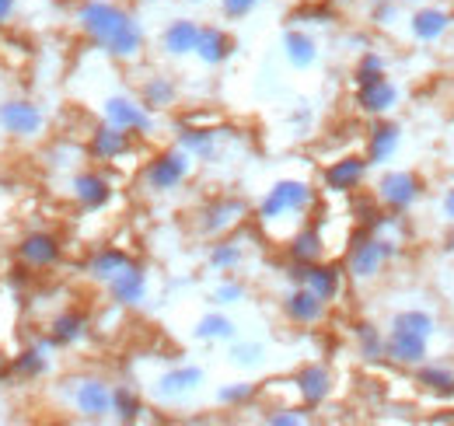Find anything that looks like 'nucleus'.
<instances>
[{
	"label": "nucleus",
	"instance_id": "obj_36",
	"mask_svg": "<svg viewBox=\"0 0 454 426\" xmlns=\"http://www.w3.org/2000/svg\"><path fill=\"white\" fill-rule=\"evenodd\" d=\"M238 259H241V248H238V245H231V241H224V245H217V248L210 252V263H214L217 269L238 266Z\"/></svg>",
	"mask_w": 454,
	"mask_h": 426
},
{
	"label": "nucleus",
	"instance_id": "obj_16",
	"mask_svg": "<svg viewBox=\"0 0 454 426\" xmlns=\"http://www.w3.org/2000/svg\"><path fill=\"white\" fill-rule=\"evenodd\" d=\"M398 91L392 81H374V84H364L360 88V108L364 112H374V115H381V112H388V108L395 106Z\"/></svg>",
	"mask_w": 454,
	"mask_h": 426
},
{
	"label": "nucleus",
	"instance_id": "obj_12",
	"mask_svg": "<svg viewBox=\"0 0 454 426\" xmlns=\"http://www.w3.org/2000/svg\"><path fill=\"white\" fill-rule=\"evenodd\" d=\"M109 283H113V297L119 301V304H140V301H144L147 280H144V272L133 266V263L122 269L119 276H113Z\"/></svg>",
	"mask_w": 454,
	"mask_h": 426
},
{
	"label": "nucleus",
	"instance_id": "obj_31",
	"mask_svg": "<svg viewBox=\"0 0 454 426\" xmlns=\"http://www.w3.org/2000/svg\"><path fill=\"white\" fill-rule=\"evenodd\" d=\"M113 409L122 423H133V420L140 416V398H137L129 388H119V391L113 395Z\"/></svg>",
	"mask_w": 454,
	"mask_h": 426
},
{
	"label": "nucleus",
	"instance_id": "obj_32",
	"mask_svg": "<svg viewBox=\"0 0 454 426\" xmlns=\"http://www.w3.org/2000/svg\"><path fill=\"white\" fill-rule=\"evenodd\" d=\"M144 102H147L151 108L171 106V102H175V88H171V81H165V77H154V81L144 88Z\"/></svg>",
	"mask_w": 454,
	"mask_h": 426
},
{
	"label": "nucleus",
	"instance_id": "obj_17",
	"mask_svg": "<svg viewBox=\"0 0 454 426\" xmlns=\"http://www.w3.org/2000/svg\"><path fill=\"white\" fill-rule=\"evenodd\" d=\"M234 50L231 36L221 32V28H200V43H196V53L203 56L207 63H224Z\"/></svg>",
	"mask_w": 454,
	"mask_h": 426
},
{
	"label": "nucleus",
	"instance_id": "obj_39",
	"mask_svg": "<svg viewBox=\"0 0 454 426\" xmlns=\"http://www.w3.org/2000/svg\"><path fill=\"white\" fill-rule=\"evenodd\" d=\"M252 384H234V388H224L221 391V402H245V398H252Z\"/></svg>",
	"mask_w": 454,
	"mask_h": 426
},
{
	"label": "nucleus",
	"instance_id": "obj_25",
	"mask_svg": "<svg viewBox=\"0 0 454 426\" xmlns=\"http://www.w3.org/2000/svg\"><path fill=\"white\" fill-rule=\"evenodd\" d=\"M290 256H294V263H315V259L322 256V238H318V231H315V227L301 231V234L294 238V245H290Z\"/></svg>",
	"mask_w": 454,
	"mask_h": 426
},
{
	"label": "nucleus",
	"instance_id": "obj_8",
	"mask_svg": "<svg viewBox=\"0 0 454 426\" xmlns=\"http://www.w3.org/2000/svg\"><path fill=\"white\" fill-rule=\"evenodd\" d=\"M286 315L294 321H301V325H308V321H318L325 315V301L311 290V287H297L290 297H286Z\"/></svg>",
	"mask_w": 454,
	"mask_h": 426
},
{
	"label": "nucleus",
	"instance_id": "obj_18",
	"mask_svg": "<svg viewBox=\"0 0 454 426\" xmlns=\"http://www.w3.org/2000/svg\"><path fill=\"white\" fill-rule=\"evenodd\" d=\"M74 189H77V200L88 207V210H98V207H106L109 203V182L102 178V175H81L77 182H74Z\"/></svg>",
	"mask_w": 454,
	"mask_h": 426
},
{
	"label": "nucleus",
	"instance_id": "obj_14",
	"mask_svg": "<svg viewBox=\"0 0 454 426\" xmlns=\"http://www.w3.org/2000/svg\"><path fill=\"white\" fill-rule=\"evenodd\" d=\"M398 147V126L395 122H374L371 130V147H367V164H385Z\"/></svg>",
	"mask_w": 454,
	"mask_h": 426
},
{
	"label": "nucleus",
	"instance_id": "obj_9",
	"mask_svg": "<svg viewBox=\"0 0 454 426\" xmlns=\"http://www.w3.org/2000/svg\"><path fill=\"white\" fill-rule=\"evenodd\" d=\"M0 122H4L11 133L28 137V133H35V130L43 126V115H39V108L28 106V102H7V106L0 108Z\"/></svg>",
	"mask_w": 454,
	"mask_h": 426
},
{
	"label": "nucleus",
	"instance_id": "obj_33",
	"mask_svg": "<svg viewBox=\"0 0 454 426\" xmlns=\"http://www.w3.org/2000/svg\"><path fill=\"white\" fill-rule=\"evenodd\" d=\"M374 81H385V59L381 56H364L360 67H356V84H374Z\"/></svg>",
	"mask_w": 454,
	"mask_h": 426
},
{
	"label": "nucleus",
	"instance_id": "obj_10",
	"mask_svg": "<svg viewBox=\"0 0 454 426\" xmlns=\"http://www.w3.org/2000/svg\"><path fill=\"white\" fill-rule=\"evenodd\" d=\"M364 171H367L364 158H342L325 171V185L336 189V193H349V189H356L364 182Z\"/></svg>",
	"mask_w": 454,
	"mask_h": 426
},
{
	"label": "nucleus",
	"instance_id": "obj_6",
	"mask_svg": "<svg viewBox=\"0 0 454 426\" xmlns=\"http://www.w3.org/2000/svg\"><path fill=\"white\" fill-rule=\"evenodd\" d=\"M185 171H189V158L185 154H161L158 161H151V168H147V182L154 185V189H175L182 178H185Z\"/></svg>",
	"mask_w": 454,
	"mask_h": 426
},
{
	"label": "nucleus",
	"instance_id": "obj_23",
	"mask_svg": "<svg viewBox=\"0 0 454 426\" xmlns=\"http://www.w3.org/2000/svg\"><path fill=\"white\" fill-rule=\"evenodd\" d=\"M423 388L437 391V395H454V371L444 367V364H427L419 367V377H416Z\"/></svg>",
	"mask_w": 454,
	"mask_h": 426
},
{
	"label": "nucleus",
	"instance_id": "obj_45",
	"mask_svg": "<svg viewBox=\"0 0 454 426\" xmlns=\"http://www.w3.org/2000/svg\"><path fill=\"white\" fill-rule=\"evenodd\" d=\"M11 4H14V0H0V21L7 18V11H11Z\"/></svg>",
	"mask_w": 454,
	"mask_h": 426
},
{
	"label": "nucleus",
	"instance_id": "obj_37",
	"mask_svg": "<svg viewBox=\"0 0 454 426\" xmlns=\"http://www.w3.org/2000/svg\"><path fill=\"white\" fill-rule=\"evenodd\" d=\"M182 144H185L189 151H196V154H210V133L192 130V133H185V137H182Z\"/></svg>",
	"mask_w": 454,
	"mask_h": 426
},
{
	"label": "nucleus",
	"instance_id": "obj_46",
	"mask_svg": "<svg viewBox=\"0 0 454 426\" xmlns=\"http://www.w3.org/2000/svg\"><path fill=\"white\" fill-rule=\"evenodd\" d=\"M398 4H423V0H398Z\"/></svg>",
	"mask_w": 454,
	"mask_h": 426
},
{
	"label": "nucleus",
	"instance_id": "obj_20",
	"mask_svg": "<svg viewBox=\"0 0 454 426\" xmlns=\"http://www.w3.org/2000/svg\"><path fill=\"white\" fill-rule=\"evenodd\" d=\"M126 147H129V137H126V130H119V126H106V130H98V133H95V140H91V151L106 161L119 158Z\"/></svg>",
	"mask_w": 454,
	"mask_h": 426
},
{
	"label": "nucleus",
	"instance_id": "obj_24",
	"mask_svg": "<svg viewBox=\"0 0 454 426\" xmlns=\"http://www.w3.org/2000/svg\"><path fill=\"white\" fill-rule=\"evenodd\" d=\"M284 46L294 67H311V63H315V43H311V36H304V32H286Z\"/></svg>",
	"mask_w": 454,
	"mask_h": 426
},
{
	"label": "nucleus",
	"instance_id": "obj_42",
	"mask_svg": "<svg viewBox=\"0 0 454 426\" xmlns=\"http://www.w3.org/2000/svg\"><path fill=\"white\" fill-rule=\"evenodd\" d=\"M46 364L39 360V353H25V360H21V371H28V374H35V371H43Z\"/></svg>",
	"mask_w": 454,
	"mask_h": 426
},
{
	"label": "nucleus",
	"instance_id": "obj_34",
	"mask_svg": "<svg viewBox=\"0 0 454 426\" xmlns=\"http://www.w3.org/2000/svg\"><path fill=\"white\" fill-rule=\"evenodd\" d=\"M203 339H217V335H231L234 332V325L224 319V315H207V319L200 321V328H196Z\"/></svg>",
	"mask_w": 454,
	"mask_h": 426
},
{
	"label": "nucleus",
	"instance_id": "obj_1",
	"mask_svg": "<svg viewBox=\"0 0 454 426\" xmlns=\"http://www.w3.org/2000/svg\"><path fill=\"white\" fill-rule=\"evenodd\" d=\"M81 21H84V28L91 32V39H95L98 46H106L113 56H137L140 43H144L140 25H137L126 11L113 7V4H102V0L84 4V7H81Z\"/></svg>",
	"mask_w": 454,
	"mask_h": 426
},
{
	"label": "nucleus",
	"instance_id": "obj_11",
	"mask_svg": "<svg viewBox=\"0 0 454 426\" xmlns=\"http://www.w3.org/2000/svg\"><path fill=\"white\" fill-rule=\"evenodd\" d=\"M448 25H451V14L441 11V7H419V11L412 14V36L423 39V43L441 39V36L448 32Z\"/></svg>",
	"mask_w": 454,
	"mask_h": 426
},
{
	"label": "nucleus",
	"instance_id": "obj_13",
	"mask_svg": "<svg viewBox=\"0 0 454 426\" xmlns=\"http://www.w3.org/2000/svg\"><path fill=\"white\" fill-rule=\"evenodd\" d=\"M77 406H81L84 416L98 420V416L113 413V391H109L102 381H88V384H81V391H77Z\"/></svg>",
	"mask_w": 454,
	"mask_h": 426
},
{
	"label": "nucleus",
	"instance_id": "obj_29",
	"mask_svg": "<svg viewBox=\"0 0 454 426\" xmlns=\"http://www.w3.org/2000/svg\"><path fill=\"white\" fill-rule=\"evenodd\" d=\"M356 339H360V353L367 360H381L385 357V335L374 325H356Z\"/></svg>",
	"mask_w": 454,
	"mask_h": 426
},
{
	"label": "nucleus",
	"instance_id": "obj_28",
	"mask_svg": "<svg viewBox=\"0 0 454 426\" xmlns=\"http://www.w3.org/2000/svg\"><path fill=\"white\" fill-rule=\"evenodd\" d=\"M392 328H409V332H419V335H434V315L430 312H398L392 319Z\"/></svg>",
	"mask_w": 454,
	"mask_h": 426
},
{
	"label": "nucleus",
	"instance_id": "obj_41",
	"mask_svg": "<svg viewBox=\"0 0 454 426\" xmlns=\"http://www.w3.org/2000/svg\"><path fill=\"white\" fill-rule=\"evenodd\" d=\"M395 7H398V0H378V4H374V21H381V25L392 21V18H395Z\"/></svg>",
	"mask_w": 454,
	"mask_h": 426
},
{
	"label": "nucleus",
	"instance_id": "obj_22",
	"mask_svg": "<svg viewBox=\"0 0 454 426\" xmlns=\"http://www.w3.org/2000/svg\"><path fill=\"white\" fill-rule=\"evenodd\" d=\"M322 301H333L340 294V269L336 266H308V280H304Z\"/></svg>",
	"mask_w": 454,
	"mask_h": 426
},
{
	"label": "nucleus",
	"instance_id": "obj_35",
	"mask_svg": "<svg viewBox=\"0 0 454 426\" xmlns=\"http://www.w3.org/2000/svg\"><path fill=\"white\" fill-rule=\"evenodd\" d=\"M81 328H84V321L77 319V315H63L57 321V328H53V339L57 343H74L77 335H81Z\"/></svg>",
	"mask_w": 454,
	"mask_h": 426
},
{
	"label": "nucleus",
	"instance_id": "obj_21",
	"mask_svg": "<svg viewBox=\"0 0 454 426\" xmlns=\"http://www.w3.org/2000/svg\"><path fill=\"white\" fill-rule=\"evenodd\" d=\"M21 256H25L32 266H50V263H57L59 245L50 234H32V238L21 245Z\"/></svg>",
	"mask_w": 454,
	"mask_h": 426
},
{
	"label": "nucleus",
	"instance_id": "obj_38",
	"mask_svg": "<svg viewBox=\"0 0 454 426\" xmlns=\"http://www.w3.org/2000/svg\"><path fill=\"white\" fill-rule=\"evenodd\" d=\"M259 353H262V350H259L255 343H248V346H234V353H231V357H234V364H255V360H259Z\"/></svg>",
	"mask_w": 454,
	"mask_h": 426
},
{
	"label": "nucleus",
	"instance_id": "obj_3",
	"mask_svg": "<svg viewBox=\"0 0 454 426\" xmlns=\"http://www.w3.org/2000/svg\"><path fill=\"white\" fill-rule=\"evenodd\" d=\"M419 178L412 171H385L378 182V196L381 203H388L392 210H409L419 200Z\"/></svg>",
	"mask_w": 454,
	"mask_h": 426
},
{
	"label": "nucleus",
	"instance_id": "obj_44",
	"mask_svg": "<svg viewBox=\"0 0 454 426\" xmlns=\"http://www.w3.org/2000/svg\"><path fill=\"white\" fill-rule=\"evenodd\" d=\"M444 210H448V217L454 220V189L448 193V200H444Z\"/></svg>",
	"mask_w": 454,
	"mask_h": 426
},
{
	"label": "nucleus",
	"instance_id": "obj_30",
	"mask_svg": "<svg viewBox=\"0 0 454 426\" xmlns=\"http://www.w3.org/2000/svg\"><path fill=\"white\" fill-rule=\"evenodd\" d=\"M203 381V374L196 367H182V371H171L161 377V391L165 395H175V391H185V388H196Z\"/></svg>",
	"mask_w": 454,
	"mask_h": 426
},
{
	"label": "nucleus",
	"instance_id": "obj_26",
	"mask_svg": "<svg viewBox=\"0 0 454 426\" xmlns=\"http://www.w3.org/2000/svg\"><path fill=\"white\" fill-rule=\"evenodd\" d=\"M241 213H245V207H241L238 200H224V203H217V207H210V210H207L203 227H207V231H224V227H231Z\"/></svg>",
	"mask_w": 454,
	"mask_h": 426
},
{
	"label": "nucleus",
	"instance_id": "obj_2",
	"mask_svg": "<svg viewBox=\"0 0 454 426\" xmlns=\"http://www.w3.org/2000/svg\"><path fill=\"white\" fill-rule=\"evenodd\" d=\"M392 256H395V241H388V238H364L349 252V272L360 276V280H371V276H378L381 263L392 259Z\"/></svg>",
	"mask_w": 454,
	"mask_h": 426
},
{
	"label": "nucleus",
	"instance_id": "obj_27",
	"mask_svg": "<svg viewBox=\"0 0 454 426\" xmlns=\"http://www.w3.org/2000/svg\"><path fill=\"white\" fill-rule=\"evenodd\" d=\"M126 266H129V256H126V252H115V248L98 252V256L91 259V272H95L98 280H113V276H119Z\"/></svg>",
	"mask_w": 454,
	"mask_h": 426
},
{
	"label": "nucleus",
	"instance_id": "obj_7",
	"mask_svg": "<svg viewBox=\"0 0 454 426\" xmlns=\"http://www.w3.org/2000/svg\"><path fill=\"white\" fill-rule=\"evenodd\" d=\"M106 112H109L113 126L126 130V133H147V130H151V115L140 106H133L129 99H109Z\"/></svg>",
	"mask_w": 454,
	"mask_h": 426
},
{
	"label": "nucleus",
	"instance_id": "obj_43",
	"mask_svg": "<svg viewBox=\"0 0 454 426\" xmlns=\"http://www.w3.org/2000/svg\"><path fill=\"white\" fill-rule=\"evenodd\" d=\"M238 297H241V287H234V283H227V287L217 290V301H238Z\"/></svg>",
	"mask_w": 454,
	"mask_h": 426
},
{
	"label": "nucleus",
	"instance_id": "obj_40",
	"mask_svg": "<svg viewBox=\"0 0 454 426\" xmlns=\"http://www.w3.org/2000/svg\"><path fill=\"white\" fill-rule=\"evenodd\" d=\"M259 0H224V14L227 18H245Z\"/></svg>",
	"mask_w": 454,
	"mask_h": 426
},
{
	"label": "nucleus",
	"instance_id": "obj_15",
	"mask_svg": "<svg viewBox=\"0 0 454 426\" xmlns=\"http://www.w3.org/2000/svg\"><path fill=\"white\" fill-rule=\"evenodd\" d=\"M297 391H301V398H304L308 406H318V402L329 395V371L318 367V364L304 367V371L297 374Z\"/></svg>",
	"mask_w": 454,
	"mask_h": 426
},
{
	"label": "nucleus",
	"instance_id": "obj_47",
	"mask_svg": "<svg viewBox=\"0 0 454 426\" xmlns=\"http://www.w3.org/2000/svg\"><path fill=\"white\" fill-rule=\"evenodd\" d=\"M340 4H353V0H340Z\"/></svg>",
	"mask_w": 454,
	"mask_h": 426
},
{
	"label": "nucleus",
	"instance_id": "obj_4",
	"mask_svg": "<svg viewBox=\"0 0 454 426\" xmlns=\"http://www.w3.org/2000/svg\"><path fill=\"white\" fill-rule=\"evenodd\" d=\"M311 203V189L304 185V182H277L273 185V193L262 200V220H273V217H280V213H290V210H304Z\"/></svg>",
	"mask_w": 454,
	"mask_h": 426
},
{
	"label": "nucleus",
	"instance_id": "obj_5",
	"mask_svg": "<svg viewBox=\"0 0 454 426\" xmlns=\"http://www.w3.org/2000/svg\"><path fill=\"white\" fill-rule=\"evenodd\" d=\"M385 357L402 364V367L423 364L427 360V335L409 332V328H392L388 339H385Z\"/></svg>",
	"mask_w": 454,
	"mask_h": 426
},
{
	"label": "nucleus",
	"instance_id": "obj_19",
	"mask_svg": "<svg viewBox=\"0 0 454 426\" xmlns=\"http://www.w3.org/2000/svg\"><path fill=\"white\" fill-rule=\"evenodd\" d=\"M196 43H200V28L192 21H175V25H168V32H165V50L175 56L192 53Z\"/></svg>",
	"mask_w": 454,
	"mask_h": 426
}]
</instances>
